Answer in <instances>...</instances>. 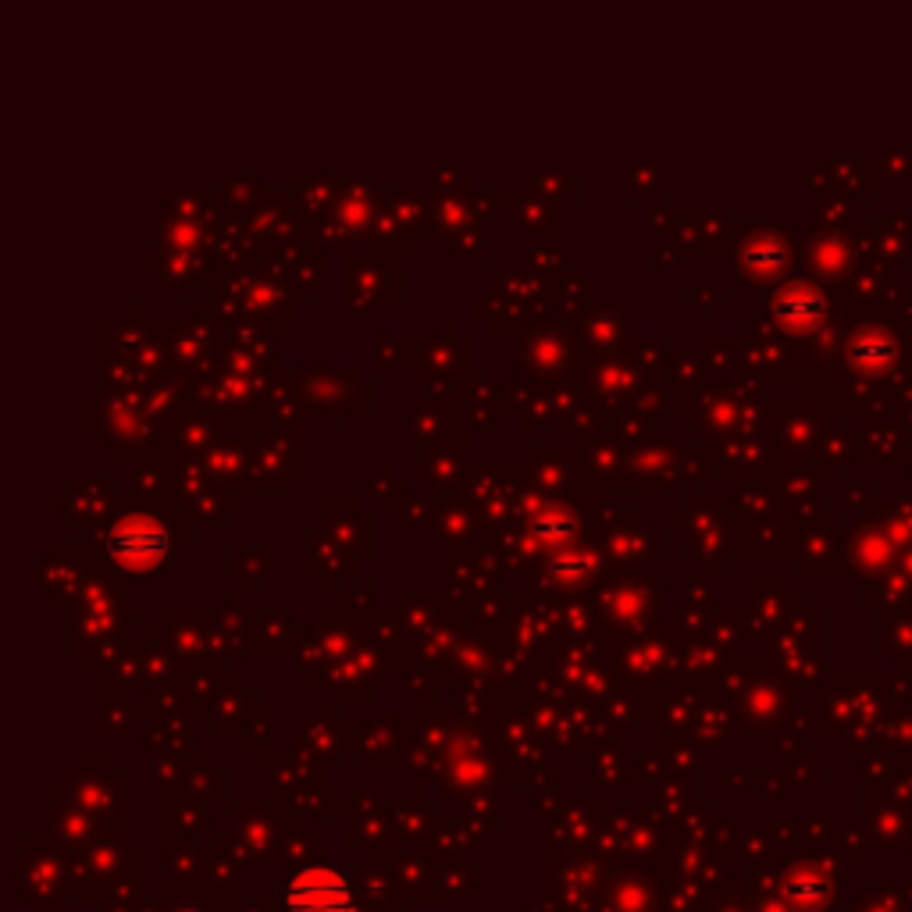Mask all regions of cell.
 Wrapping results in <instances>:
<instances>
[{
	"label": "cell",
	"instance_id": "obj_3",
	"mask_svg": "<svg viewBox=\"0 0 912 912\" xmlns=\"http://www.w3.org/2000/svg\"><path fill=\"white\" fill-rule=\"evenodd\" d=\"M560 520H567V517L553 514V517H546V520H543V525H538V531H543L546 538H567V535H570V525H564V528H560Z\"/></svg>",
	"mask_w": 912,
	"mask_h": 912
},
{
	"label": "cell",
	"instance_id": "obj_2",
	"mask_svg": "<svg viewBox=\"0 0 912 912\" xmlns=\"http://www.w3.org/2000/svg\"><path fill=\"white\" fill-rule=\"evenodd\" d=\"M111 553L122 567H132V570L154 567L168 553V531L154 517H125L122 525L111 531Z\"/></svg>",
	"mask_w": 912,
	"mask_h": 912
},
{
	"label": "cell",
	"instance_id": "obj_1",
	"mask_svg": "<svg viewBox=\"0 0 912 912\" xmlns=\"http://www.w3.org/2000/svg\"><path fill=\"white\" fill-rule=\"evenodd\" d=\"M282 905L285 912H353V891L346 876L328 867L300 870L282 888Z\"/></svg>",
	"mask_w": 912,
	"mask_h": 912
}]
</instances>
